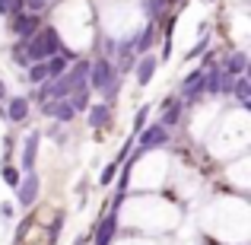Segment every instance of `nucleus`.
Listing matches in <instances>:
<instances>
[{
	"mask_svg": "<svg viewBox=\"0 0 251 245\" xmlns=\"http://www.w3.org/2000/svg\"><path fill=\"white\" fill-rule=\"evenodd\" d=\"M35 178H29V182H25V188L23 191H19V201H23V204H32V201H35Z\"/></svg>",
	"mask_w": 251,
	"mask_h": 245,
	"instance_id": "1",
	"label": "nucleus"
},
{
	"mask_svg": "<svg viewBox=\"0 0 251 245\" xmlns=\"http://www.w3.org/2000/svg\"><path fill=\"white\" fill-rule=\"evenodd\" d=\"M10 118H13V121H23V118H25V102H23V99H16V102L10 105Z\"/></svg>",
	"mask_w": 251,
	"mask_h": 245,
	"instance_id": "2",
	"label": "nucleus"
},
{
	"mask_svg": "<svg viewBox=\"0 0 251 245\" xmlns=\"http://www.w3.org/2000/svg\"><path fill=\"white\" fill-rule=\"evenodd\" d=\"M153 67H156L153 61H143V64H140V83H147L150 77H153Z\"/></svg>",
	"mask_w": 251,
	"mask_h": 245,
	"instance_id": "3",
	"label": "nucleus"
},
{
	"mask_svg": "<svg viewBox=\"0 0 251 245\" xmlns=\"http://www.w3.org/2000/svg\"><path fill=\"white\" fill-rule=\"evenodd\" d=\"M0 96H3V83H0Z\"/></svg>",
	"mask_w": 251,
	"mask_h": 245,
	"instance_id": "4",
	"label": "nucleus"
}]
</instances>
